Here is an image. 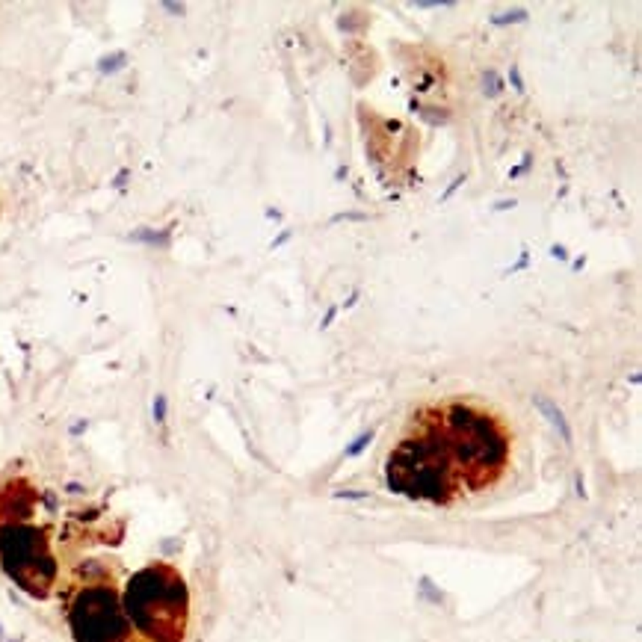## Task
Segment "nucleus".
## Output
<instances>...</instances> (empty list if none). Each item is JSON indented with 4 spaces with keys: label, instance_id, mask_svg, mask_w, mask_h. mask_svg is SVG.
<instances>
[{
    "label": "nucleus",
    "instance_id": "obj_1",
    "mask_svg": "<svg viewBox=\"0 0 642 642\" xmlns=\"http://www.w3.org/2000/svg\"><path fill=\"white\" fill-rule=\"evenodd\" d=\"M512 438L503 420L468 400L417 408L391 450V492L426 503H453L503 477Z\"/></svg>",
    "mask_w": 642,
    "mask_h": 642
},
{
    "label": "nucleus",
    "instance_id": "obj_2",
    "mask_svg": "<svg viewBox=\"0 0 642 642\" xmlns=\"http://www.w3.org/2000/svg\"><path fill=\"white\" fill-rule=\"evenodd\" d=\"M125 613L142 636L151 642H181L190 618V595L178 571L154 562L137 571L125 589Z\"/></svg>",
    "mask_w": 642,
    "mask_h": 642
},
{
    "label": "nucleus",
    "instance_id": "obj_3",
    "mask_svg": "<svg viewBox=\"0 0 642 642\" xmlns=\"http://www.w3.org/2000/svg\"><path fill=\"white\" fill-rule=\"evenodd\" d=\"M69 625L77 642H130L134 625L119 589L110 580L83 583L69 604Z\"/></svg>",
    "mask_w": 642,
    "mask_h": 642
},
{
    "label": "nucleus",
    "instance_id": "obj_4",
    "mask_svg": "<svg viewBox=\"0 0 642 642\" xmlns=\"http://www.w3.org/2000/svg\"><path fill=\"white\" fill-rule=\"evenodd\" d=\"M0 566L24 592L45 598L51 592L53 574H57V562H53L45 530L33 524L0 527Z\"/></svg>",
    "mask_w": 642,
    "mask_h": 642
},
{
    "label": "nucleus",
    "instance_id": "obj_5",
    "mask_svg": "<svg viewBox=\"0 0 642 642\" xmlns=\"http://www.w3.org/2000/svg\"><path fill=\"white\" fill-rule=\"evenodd\" d=\"M536 406H539L541 412H545V415L550 417V424L559 429V435L566 438V441H571V429H569V424H566V417H562V412H559V408L553 406L550 400H545V397H536Z\"/></svg>",
    "mask_w": 642,
    "mask_h": 642
},
{
    "label": "nucleus",
    "instance_id": "obj_6",
    "mask_svg": "<svg viewBox=\"0 0 642 642\" xmlns=\"http://www.w3.org/2000/svg\"><path fill=\"white\" fill-rule=\"evenodd\" d=\"M367 441H370V433H367V435H361V438L356 441V444H352V447L347 450V456H356V453H358V450H361L364 444H367Z\"/></svg>",
    "mask_w": 642,
    "mask_h": 642
}]
</instances>
